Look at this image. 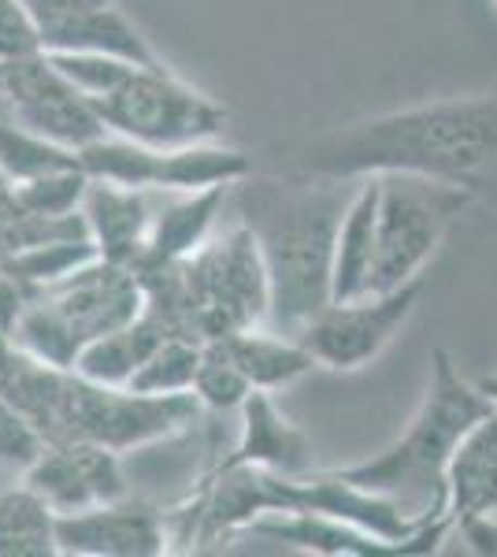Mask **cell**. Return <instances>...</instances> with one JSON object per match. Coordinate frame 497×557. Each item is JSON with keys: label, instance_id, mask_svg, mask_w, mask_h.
Segmentation results:
<instances>
[{"label": "cell", "instance_id": "7", "mask_svg": "<svg viewBox=\"0 0 497 557\" xmlns=\"http://www.w3.org/2000/svg\"><path fill=\"white\" fill-rule=\"evenodd\" d=\"M101 123L112 134L152 149H178L194 141H215L227 127V108L194 89L167 64L131 67L115 89L94 97Z\"/></svg>", "mask_w": 497, "mask_h": 557}, {"label": "cell", "instance_id": "23", "mask_svg": "<svg viewBox=\"0 0 497 557\" xmlns=\"http://www.w3.org/2000/svg\"><path fill=\"white\" fill-rule=\"evenodd\" d=\"M57 546V513L30 483L0 491V557H52Z\"/></svg>", "mask_w": 497, "mask_h": 557}, {"label": "cell", "instance_id": "36", "mask_svg": "<svg viewBox=\"0 0 497 557\" xmlns=\"http://www.w3.org/2000/svg\"><path fill=\"white\" fill-rule=\"evenodd\" d=\"M494 8H497V0H494Z\"/></svg>", "mask_w": 497, "mask_h": 557}, {"label": "cell", "instance_id": "15", "mask_svg": "<svg viewBox=\"0 0 497 557\" xmlns=\"http://www.w3.org/2000/svg\"><path fill=\"white\" fill-rule=\"evenodd\" d=\"M41 45H45V52H101V57H120L141 67L164 64L146 34L126 20V12L115 0L112 4L71 15V20L41 26Z\"/></svg>", "mask_w": 497, "mask_h": 557}, {"label": "cell", "instance_id": "29", "mask_svg": "<svg viewBox=\"0 0 497 557\" xmlns=\"http://www.w3.org/2000/svg\"><path fill=\"white\" fill-rule=\"evenodd\" d=\"M49 450V435L26 412L0 401V469L30 472Z\"/></svg>", "mask_w": 497, "mask_h": 557}, {"label": "cell", "instance_id": "27", "mask_svg": "<svg viewBox=\"0 0 497 557\" xmlns=\"http://www.w3.org/2000/svg\"><path fill=\"white\" fill-rule=\"evenodd\" d=\"M89 190V175L83 172V164H67V168H52V172L30 175L23 183H15V197L26 212L38 215H67V212H83Z\"/></svg>", "mask_w": 497, "mask_h": 557}, {"label": "cell", "instance_id": "35", "mask_svg": "<svg viewBox=\"0 0 497 557\" xmlns=\"http://www.w3.org/2000/svg\"><path fill=\"white\" fill-rule=\"evenodd\" d=\"M483 391L490 394V401H494V406H497V380H486V383H483Z\"/></svg>", "mask_w": 497, "mask_h": 557}, {"label": "cell", "instance_id": "9", "mask_svg": "<svg viewBox=\"0 0 497 557\" xmlns=\"http://www.w3.org/2000/svg\"><path fill=\"white\" fill-rule=\"evenodd\" d=\"M0 108L38 138L75 152L108 134L94 101L63 75L49 52L0 64Z\"/></svg>", "mask_w": 497, "mask_h": 557}, {"label": "cell", "instance_id": "3", "mask_svg": "<svg viewBox=\"0 0 497 557\" xmlns=\"http://www.w3.org/2000/svg\"><path fill=\"white\" fill-rule=\"evenodd\" d=\"M146 309L167 335L194 343H223L271 317V283L257 235L238 223L220 238H208L194 257L141 268Z\"/></svg>", "mask_w": 497, "mask_h": 557}, {"label": "cell", "instance_id": "1", "mask_svg": "<svg viewBox=\"0 0 497 557\" xmlns=\"http://www.w3.org/2000/svg\"><path fill=\"white\" fill-rule=\"evenodd\" d=\"M290 172L352 183L405 172L479 194L497 186V94L442 97L323 134L297 149Z\"/></svg>", "mask_w": 497, "mask_h": 557}, {"label": "cell", "instance_id": "4", "mask_svg": "<svg viewBox=\"0 0 497 557\" xmlns=\"http://www.w3.org/2000/svg\"><path fill=\"white\" fill-rule=\"evenodd\" d=\"M490 412H497L490 394L460 380L446 349H435L427 394L412 412L405 435L383 454L334 472L364 491L386 494L415 517H442L446 513L449 461H453L460 438Z\"/></svg>", "mask_w": 497, "mask_h": 557}, {"label": "cell", "instance_id": "10", "mask_svg": "<svg viewBox=\"0 0 497 557\" xmlns=\"http://www.w3.org/2000/svg\"><path fill=\"white\" fill-rule=\"evenodd\" d=\"M423 283L415 278L409 286L383 294H364L352 301H331L320 317L301 327V343L315 357L320 368L331 372H360L401 335V327L420 305Z\"/></svg>", "mask_w": 497, "mask_h": 557}, {"label": "cell", "instance_id": "18", "mask_svg": "<svg viewBox=\"0 0 497 557\" xmlns=\"http://www.w3.org/2000/svg\"><path fill=\"white\" fill-rule=\"evenodd\" d=\"M227 194L231 186H212V190L194 194H164V201L157 205V215H152L146 257H141V264L134 272L194 257L212 238L215 215L227 205Z\"/></svg>", "mask_w": 497, "mask_h": 557}, {"label": "cell", "instance_id": "5", "mask_svg": "<svg viewBox=\"0 0 497 557\" xmlns=\"http://www.w3.org/2000/svg\"><path fill=\"white\" fill-rule=\"evenodd\" d=\"M141 312H146V286L138 272L97 257L34 294L12 338L41 361L75 372L78 354L94 338L138 320Z\"/></svg>", "mask_w": 497, "mask_h": 557}, {"label": "cell", "instance_id": "2", "mask_svg": "<svg viewBox=\"0 0 497 557\" xmlns=\"http://www.w3.org/2000/svg\"><path fill=\"white\" fill-rule=\"evenodd\" d=\"M352 178H241V223L257 235L271 283L268 327L301 335L331 305L334 242L357 186Z\"/></svg>", "mask_w": 497, "mask_h": 557}, {"label": "cell", "instance_id": "34", "mask_svg": "<svg viewBox=\"0 0 497 557\" xmlns=\"http://www.w3.org/2000/svg\"><path fill=\"white\" fill-rule=\"evenodd\" d=\"M20 212H23V205H20V197H15V178L0 168V227H8Z\"/></svg>", "mask_w": 497, "mask_h": 557}, {"label": "cell", "instance_id": "19", "mask_svg": "<svg viewBox=\"0 0 497 557\" xmlns=\"http://www.w3.org/2000/svg\"><path fill=\"white\" fill-rule=\"evenodd\" d=\"M446 513L453 520L497 517V412L460 438L446 475Z\"/></svg>", "mask_w": 497, "mask_h": 557}, {"label": "cell", "instance_id": "13", "mask_svg": "<svg viewBox=\"0 0 497 557\" xmlns=\"http://www.w3.org/2000/svg\"><path fill=\"white\" fill-rule=\"evenodd\" d=\"M157 190L141 186H120L104 178H89V190L83 201V215L89 223L97 253L104 260H115L123 268H138L149 246L152 215H157Z\"/></svg>", "mask_w": 497, "mask_h": 557}, {"label": "cell", "instance_id": "14", "mask_svg": "<svg viewBox=\"0 0 497 557\" xmlns=\"http://www.w3.org/2000/svg\"><path fill=\"white\" fill-rule=\"evenodd\" d=\"M220 465H257L268 472L305 475L312 469V443L278 412L271 391H252L241 406V438Z\"/></svg>", "mask_w": 497, "mask_h": 557}, {"label": "cell", "instance_id": "31", "mask_svg": "<svg viewBox=\"0 0 497 557\" xmlns=\"http://www.w3.org/2000/svg\"><path fill=\"white\" fill-rule=\"evenodd\" d=\"M45 52L41 26L23 0H0V64Z\"/></svg>", "mask_w": 497, "mask_h": 557}, {"label": "cell", "instance_id": "16", "mask_svg": "<svg viewBox=\"0 0 497 557\" xmlns=\"http://www.w3.org/2000/svg\"><path fill=\"white\" fill-rule=\"evenodd\" d=\"M67 368L41 361V357H34L30 349L15 343L12 335L0 331V401L26 412L49 435V443L60 431V409L63 398H67Z\"/></svg>", "mask_w": 497, "mask_h": 557}, {"label": "cell", "instance_id": "6", "mask_svg": "<svg viewBox=\"0 0 497 557\" xmlns=\"http://www.w3.org/2000/svg\"><path fill=\"white\" fill-rule=\"evenodd\" d=\"M472 197V190L442 178L405 172L378 175V257L372 294L415 283Z\"/></svg>", "mask_w": 497, "mask_h": 557}, {"label": "cell", "instance_id": "12", "mask_svg": "<svg viewBox=\"0 0 497 557\" xmlns=\"http://www.w3.org/2000/svg\"><path fill=\"white\" fill-rule=\"evenodd\" d=\"M57 546L71 557H160L171 554L167 520L141 498H120L57 517Z\"/></svg>", "mask_w": 497, "mask_h": 557}, {"label": "cell", "instance_id": "28", "mask_svg": "<svg viewBox=\"0 0 497 557\" xmlns=\"http://www.w3.org/2000/svg\"><path fill=\"white\" fill-rule=\"evenodd\" d=\"M194 394L204 409H241L252 394L249 375L241 372L238 361L231 357V349L223 343H204L201 364H197Z\"/></svg>", "mask_w": 497, "mask_h": 557}, {"label": "cell", "instance_id": "30", "mask_svg": "<svg viewBox=\"0 0 497 557\" xmlns=\"http://www.w3.org/2000/svg\"><path fill=\"white\" fill-rule=\"evenodd\" d=\"M57 60V67L63 75L71 78L83 94L94 101V97H104L108 89H115L131 75V67H141V64H131V60H120V57H101V52H49Z\"/></svg>", "mask_w": 497, "mask_h": 557}, {"label": "cell", "instance_id": "24", "mask_svg": "<svg viewBox=\"0 0 497 557\" xmlns=\"http://www.w3.org/2000/svg\"><path fill=\"white\" fill-rule=\"evenodd\" d=\"M78 164H83V172L89 178H104V183L141 186V190H152L157 149L108 131L104 138H97V141H89L86 149H78Z\"/></svg>", "mask_w": 497, "mask_h": 557}, {"label": "cell", "instance_id": "32", "mask_svg": "<svg viewBox=\"0 0 497 557\" xmlns=\"http://www.w3.org/2000/svg\"><path fill=\"white\" fill-rule=\"evenodd\" d=\"M453 535L468 543V550L479 557H497V517H468L457 520Z\"/></svg>", "mask_w": 497, "mask_h": 557}, {"label": "cell", "instance_id": "26", "mask_svg": "<svg viewBox=\"0 0 497 557\" xmlns=\"http://www.w3.org/2000/svg\"><path fill=\"white\" fill-rule=\"evenodd\" d=\"M201 354H204V343L167 335L164 343L149 354V361L134 372V380L126 386H131V391H141V394H186V391H194Z\"/></svg>", "mask_w": 497, "mask_h": 557}, {"label": "cell", "instance_id": "21", "mask_svg": "<svg viewBox=\"0 0 497 557\" xmlns=\"http://www.w3.org/2000/svg\"><path fill=\"white\" fill-rule=\"evenodd\" d=\"M223 346L231 349V357L238 361L241 372L249 375L252 391H283L297 380L312 372L315 357L305 349V343L297 335H283L275 327H249V331H238V335L223 338Z\"/></svg>", "mask_w": 497, "mask_h": 557}, {"label": "cell", "instance_id": "33", "mask_svg": "<svg viewBox=\"0 0 497 557\" xmlns=\"http://www.w3.org/2000/svg\"><path fill=\"white\" fill-rule=\"evenodd\" d=\"M23 4L34 12L38 26H52L60 20H71V15H78V12H89V8L112 4V0H23Z\"/></svg>", "mask_w": 497, "mask_h": 557}, {"label": "cell", "instance_id": "11", "mask_svg": "<svg viewBox=\"0 0 497 557\" xmlns=\"http://www.w3.org/2000/svg\"><path fill=\"white\" fill-rule=\"evenodd\" d=\"M123 454L108 450L89 438H60L49 443L41 461L23 480L52 506V513H83V509L120 502L131 494L123 472Z\"/></svg>", "mask_w": 497, "mask_h": 557}, {"label": "cell", "instance_id": "20", "mask_svg": "<svg viewBox=\"0 0 497 557\" xmlns=\"http://www.w3.org/2000/svg\"><path fill=\"white\" fill-rule=\"evenodd\" d=\"M252 160L241 149L215 141H194L178 149H157V172H152V190L157 194H194L212 190V186H238L249 178Z\"/></svg>", "mask_w": 497, "mask_h": 557}, {"label": "cell", "instance_id": "17", "mask_svg": "<svg viewBox=\"0 0 497 557\" xmlns=\"http://www.w3.org/2000/svg\"><path fill=\"white\" fill-rule=\"evenodd\" d=\"M375 257H378V175H368L357 183V194H352L349 209L338 223L331 301H352L372 294Z\"/></svg>", "mask_w": 497, "mask_h": 557}, {"label": "cell", "instance_id": "22", "mask_svg": "<svg viewBox=\"0 0 497 557\" xmlns=\"http://www.w3.org/2000/svg\"><path fill=\"white\" fill-rule=\"evenodd\" d=\"M164 338H167L164 323L146 309L138 320H131V323H123V327L94 338V343L78 354L75 375H83L89 383H101V386H126Z\"/></svg>", "mask_w": 497, "mask_h": 557}, {"label": "cell", "instance_id": "8", "mask_svg": "<svg viewBox=\"0 0 497 557\" xmlns=\"http://www.w3.org/2000/svg\"><path fill=\"white\" fill-rule=\"evenodd\" d=\"M201 401L186 394H141L131 386H101L71 372L67 398L60 409V438H89L115 454H131L152 443L183 435L201 417Z\"/></svg>", "mask_w": 497, "mask_h": 557}, {"label": "cell", "instance_id": "25", "mask_svg": "<svg viewBox=\"0 0 497 557\" xmlns=\"http://www.w3.org/2000/svg\"><path fill=\"white\" fill-rule=\"evenodd\" d=\"M94 238H63V242H45V246H30V249H20L4 260V272H12L26 290H45V286L60 283L67 278L71 272H78L89 260H97Z\"/></svg>", "mask_w": 497, "mask_h": 557}]
</instances>
